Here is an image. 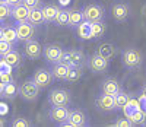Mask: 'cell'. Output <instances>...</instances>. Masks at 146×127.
I'll use <instances>...</instances> for the list:
<instances>
[{"label": "cell", "instance_id": "cell-10", "mask_svg": "<svg viewBox=\"0 0 146 127\" xmlns=\"http://www.w3.org/2000/svg\"><path fill=\"white\" fill-rule=\"evenodd\" d=\"M23 54L31 60H36L42 56V45L38 40L31 38V40L23 43Z\"/></svg>", "mask_w": 146, "mask_h": 127}, {"label": "cell", "instance_id": "cell-15", "mask_svg": "<svg viewBox=\"0 0 146 127\" xmlns=\"http://www.w3.org/2000/svg\"><path fill=\"white\" fill-rule=\"evenodd\" d=\"M73 32H75V37L80 41L92 40V27H91V22L88 21H83L76 28H73Z\"/></svg>", "mask_w": 146, "mask_h": 127}, {"label": "cell", "instance_id": "cell-12", "mask_svg": "<svg viewBox=\"0 0 146 127\" xmlns=\"http://www.w3.org/2000/svg\"><path fill=\"white\" fill-rule=\"evenodd\" d=\"M95 104H96V108L100 111H104V112H111V111H115V101H114V95H110V94H105V92H101L95 99Z\"/></svg>", "mask_w": 146, "mask_h": 127}, {"label": "cell", "instance_id": "cell-24", "mask_svg": "<svg viewBox=\"0 0 146 127\" xmlns=\"http://www.w3.org/2000/svg\"><path fill=\"white\" fill-rule=\"evenodd\" d=\"M83 21H85V18H83V10L82 9H70L69 10V27L72 29L76 28Z\"/></svg>", "mask_w": 146, "mask_h": 127}, {"label": "cell", "instance_id": "cell-20", "mask_svg": "<svg viewBox=\"0 0 146 127\" xmlns=\"http://www.w3.org/2000/svg\"><path fill=\"white\" fill-rule=\"evenodd\" d=\"M51 74L56 80H64L66 79V74L69 72V66L63 61H58V63H54L51 64Z\"/></svg>", "mask_w": 146, "mask_h": 127}, {"label": "cell", "instance_id": "cell-31", "mask_svg": "<svg viewBox=\"0 0 146 127\" xmlns=\"http://www.w3.org/2000/svg\"><path fill=\"white\" fill-rule=\"evenodd\" d=\"M10 13H12V7L9 5H3L0 3V25H5V22L10 18Z\"/></svg>", "mask_w": 146, "mask_h": 127}, {"label": "cell", "instance_id": "cell-27", "mask_svg": "<svg viewBox=\"0 0 146 127\" xmlns=\"http://www.w3.org/2000/svg\"><path fill=\"white\" fill-rule=\"evenodd\" d=\"M28 22H31L34 27H41V25L45 22V21H44V15H42L41 7H38V9H31V10H29Z\"/></svg>", "mask_w": 146, "mask_h": 127}, {"label": "cell", "instance_id": "cell-2", "mask_svg": "<svg viewBox=\"0 0 146 127\" xmlns=\"http://www.w3.org/2000/svg\"><path fill=\"white\" fill-rule=\"evenodd\" d=\"M83 18L85 21L88 22H101V21H105L107 18V12L105 9L98 5V3H89V5H85L83 6Z\"/></svg>", "mask_w": 146, "mask_h": 127}, {"label": "cell", "instance_id": "cell-39", "mask_svg": "<svg viewBox=\"0 0 146 127\" xmlns=\"http://www.w3.org/2000/svg\"><path fill=\"white\" fill-rule=\"evenodd\" d=\"M22 3H23V0H7V5H9L10 7H15V6L22 5Z\"/></svg>", "mask_w": 146, "mask_h": 127}, {"label": "cell", "instance_id": "cell-41", "mask_svg": "<svg viewBox=\"0 0 146 127\" xmlns=\"http://www.w3.org/2000/svg\"><path fill=\"white\" fill-rule=\"evenodd\" d=\"M3 40V25H0V41Z\"/></svg>", "mask_w": 146, "mask_h": 127}, {"label": "cell", "instance_id": "cell-26", "mask_svg": "<svg viewBox=\"0 0 146 127\" xmlns=\"http://www.w3.org/2000/svg\"><path fill=\"white\" fill-rule=\"evenodd\" d=\"M53 23L56 25V27H60V28L69 27V10L66 7H60Z\"/></svg>", "mask_w": 146, "mask_h": 127}, {"label": "cell", "instance_id": "cell-14", "mask_svg": "<svg viewBox=\"0 0 146 127\" xmlns=\"http://www.w3.org/2000/svg\"><path fill=\"white\" fill-rule=\"evenodd\" d=\"M48 117L54 124L62 126L63 123H66L69 120V110L67 107H57V105H51L50 111H48Z\"/></svg>", "mask_w": 146, "mask_h": 127}, {"label": "cell", "instance_id": "cell-38", "mask_svg": "<svg viewBox=\"0 0 146 127\" xmlns=\"http://www.w3.org/2000/svg\"><path fill=\"white\" fill-rule=\"evenodd\" d=\"M139 99H140V102H142L143 110L146 111V83L140 88V95H139Z\"/></svg>", "mask_w": 146, "mask_h": 127}, {"label": "cell", "instance_id": "cell-36", "mask_svg": "<svg viewBox=\"0 0 146 127\" xmlns=\"http://www.w3.org/2000/svg\"><path fill=\"white\" fill-rule=\"evenodd\" d=\"M113 126H117V127H130V126H133V124H131V121L126 117V118H118L117 121L113 123Z\"/></svg>", "mask_w": 146, "mask_h": 127}, {"label": "cell", "instance_id": "cell-17", "mask_svg": "<svg viewBox=\"0 0 146 127\" xmlns=\"http://www.w3.org/2000/svg\"><path fill=\"white\" fill-rule=\"evenodd\" d=\"M28 15H29V9L22 3V5H18L15 7H12L10 18L13 19L15 23H18V22H27L28 21Z\"/></svg>", "mask_w": 146, "mask_h": 127}, {"label": "cell", "instance_id": "cell-3", "mask_svg": "<svg viewBox=\"0 0 146 127\" xmlns=\"http://www.w3.org/2000/svg\"><path fill=\"white\" fill-rule=\"evenodd\" d=\"M48 104L57 107H67L72 101V95L64 88H56L48 92Z\"/></svg>", "mask_w": 146, "mask_h": 127}, {"label": "cell", "instance_id": "cell-29", "mask_svg": "<svg viewBox=\"0 0 146 127\" xmlns=\"http://www.w3.org/2000/svg\"><path fill=\"white\" fill-rule=\"evenodd\" d=\"M129 99H130V95L126 94L124 91H120L118 94L114 95V101H115V111H120V110H123L127 102H129Z\"/></svg>", "mask_w": 146, "mask_h": 127}, {"label": "cell", "instance_id": "cell-33", "mask_svg": "<svg viewBox=\"0 0 146 127\" xmlns=\"http://www.w3.org/2000/svg\"><path fill=\"white\" fill-rule=\"evenodd\" d=\"M13 48H15L13 44H10V43L2 40V41H0V57H3L5 54H7L10 50H13Z\"/></svg>", "mask_w": 146, "mask_h": 127}, {"label": "cell", "instance_id": "cell-4", "mask_svg": "<svg viewBox=\"0 0 146 127\" xmlns=\"http://www.w3.org/2000/svg\"><path fill=\"white\" fill-rule=\"evenodd\" d=\"M86 60H88V57H86V54H85L82 50L73 48V50H70V51H64V54H63V57H62L60 61L66 63L69 67H72V66L83 67L85 64H86Z\"/></svg>", "mask_w": 146, "mask_h": 127}, {"label": "cell", "instance_id": "cell-13", "mask_svg": "<svg viewBox=\"0 0 146 127\" xmlns=\"http://www.w3.org/2000/svg\"><path fill=\"white\" fill-rule=\"evenodd\" d=\"M15 28H16V32H18L19 41H22V43H25V41H28V40L35 37V27L28 21L15 23Z\"/></svg>", "mask_w": 146, "mask_h": 127}, {"label": "cell", "instance_id": "cell-1", "mask_svg": "<svg viewBox=\"0 0 146 127\" xmlns=\"http://www.w3.org/2000/svg\"><path fill=\"white\" fill-rule=\"evenodd\" d=\"M121 63L126 70L129 72H135L140 69L142 63H143V56L135 47H127L121 50Z\"/></svg>", "mask_w": 146, "mask_h": 127}, {"label": "cell", "instance_id": "cell-34", "mask_svg": "<svg viewBox=\"0 0 146 127\" xmlns=\"http://www.w3.org/2000/svg\"><path fill=\"white\" fill-rule=\"evenodd\" d=\"M23 5H25L29 10L31 9H38L42 6V0H23Z\"/></svg>", "mask_w": 146, "mask_h": 127}, {"label": "cell", "instance_id": "cell-16", "mask_svg": "<svg viewBox=\"0 0 146 127\" xmlns=\"http://www.w3.org/2000/svg\"><path fill=\"white\" fill-rule=\"evenodd\" d=\"M120 91H123V85L120 83V80L114 78H107L101 82V92L110 94V95H115Z\"/></svg>", "mask_w": 146, "mask_h": 127}, {"label": "cell", "instance_id": "cell-40", "mask_svg": "<svg viewBox=\"0 0 146 127\" xmlns=\"http://www.w3.org/2000/svg\"><path fill=\"white\" fill-rule=\"evenodd\" d=\"M58 3H60V6H62V7H66L70 3V0H58Z\"/></svg>", "mask_w": 146, "mask_h": 127}, {"label": "cell", "instance_id": "cell-25", "mask_svg": "<svg viewBox=\"0 0 146 127\" xmlns=\"http://www.w3.org/2000/svg\"><path fill=\"white\" fill-rule=\"evenodd\" d=\"M92 27V40H101V38L105 37V32H107V25H105V21H101V22H92L91 23Z\"/></svg>", "mask_w": 146, "mask_h": 127}, {"label": "cell", "instance_id": "cell-37", "mask_svg": "<svg viewBox=\"0 0 146 127\" xmlns=\"http://www.w3.org/2000/svg\"><path fill=\"white\" fill-rule=\"evenodd\" d=\"M13 70V67L9 66L7 63L3 60V57H0V74L2 73H7V72H12Z\"/></svg>", "mask_w": 146, "mask_h": 127}, {"label": "cell", "instance_id": "cell-30", "mask_svg": "<svg viewBox=\"0 0 146 127\" xmlns=\"http://www.w3.org/2000/svg\"><path fill=\"white\" fill-rule=\"evenodd\" d=\"M82 76V67H78V66H72L69 67V72L66 74V82L69 83H73V82H78L79 78Z\"/></svg>", "mask_w": 146, "mask_h": 127}, {"label": "cell", "instance_id": "cell-8", "mask_svg": "<svg viewBox=\"0 0 146 127\" xmlns=\"http://www.w3.org/2000/svg\"><path fill=\"white\" fill-rule=\"evenodd\" d=\"M110 13L115 22H126L130 16V6L126 2H114L110 9Z\"/></svg>", "mask_w": 146, "mask_h": 127}, {"label": "cell", "instance_id": "cell-42", "mask_svg": "<svg viewBox=\"0 0 146 127\" xmlns=\"http://www.w3.org/2000/svg\"><path fill=\"white\" fill-rule=\"evenodd\" d=\"M3 86H5V85H3L2 82H0V98L3 96Z\"/></svg>", "mask_w": 146, "mask_h": 127}, {"label": "cell", "instance_id": "cell-7", "mask_svg": "<svg viewBox=\"0 0 146 127\" xmlns=\"http://www.w3.org/2000/svg\"><path fill=\"white\" fill-rule=\"evenodd\" d=\"M86 66L88 69L92 72V73H96V74H101V73H105L110 67V60L100 56V54H96L94 53L92 56L88 57L86 60Z\"/></svg>", "mask_w": 146, "mask_h": 127}, {"label": "cell", "instance_id": "cell-18", "mask_svg": "<svg viewBox=\"0 0 146 127\" xmlns=\"http://www.w3.org/2000/svg\"><path fill=\"white\" fill-rule=\"evenodd\" d=\"M58 5L56 3H45L41 6V10H42V15H44V21L45 23H53L54 22V18L58 12Z\"/></svg>", "mask_w": 146, "mask_h": 127}, {"label": "cell", "instance_id": "cell-5", "mask_svg": "<svg viewBox=\"0 0 146 127\" xmlns=\"http://www.w3.org/2000/svg\"><path fill=\"white\" fill-rule=\"evenodd\" d=\"M64 54V50L60 44H56V43H48L42 47V56L45 59V61L48 64H54V63H58L62 60Z\"/></svg>", "mask_w": 146, "mask_h": 127}, {"label": "cell", "instance_id": "cell-6", "mask_svg": "<svg viewBox=\"0 0 146 127\" xmlns=\"http://www.w3.org/2000/svg\"><path fill=\"white\" fill-rule=\"evenodd\" d=\"M40 89H41V88L34 82L32 78H31V79H27L25 82L21 83V86H19V96H21L23 101H28V102H31V101H35L36 98H38Z\"/></svg>", "mask_w": 146, "mask_h": 127}, {"label": "cell", "instance_id": "cell-44", "mask_svg": "<svg viewBox=\"0 0 146 127\" xmlns=\"http://www.w3.org/2000/svg\"><path fill=\"white\" fill-rule=\"evenodd\" d=\"M0 3H3V5L6 3V5H7V0H0Z\"/></svg>", "mask_w": 146, "mask_h": 127}, {"label": "cell", "instance_id": "cell-32", "mask_svg": "<svg viewBox=\"0 0 146 127\" xmlns=\"http://www.w3.org/2000/svg\"><path fill=\"white\" fill-rule=\"evenodd\" d=\"M10 126L12 127H31L32 123L28 118H25V117H16L13 121L10 123Z\"/></svg>", "mask_w": 146, "mask_h": 127}, {"label": "cell", "instance_id": "cell-43", "mask_svg": "<svg viewBox=\"0 0 146 127\" xmlns=\"http://www.w3.org/2000/svg\"><path fill=\"white\" fill-rule=\"evenodd\" d=\"M3 126H6V121H5L2 117H0V127H3Z\"/></svg>", "mask_w": 146, "mask_h": 127}, {"label": "cell", "instance_id": "cell-23", "mask_svg": "<svg viewBox=\"0 0 146 127\" xmlns=\"http://www.w3.org/2000/svg\"><path fill=\"white\" fill-rule=\"evenodd\" d=\"M3 40L16 45L19 43V38H18V32L15 25H3Z\"/></svg>", "mask_w": 146, "mask_h": 127}, {"label": "cell", "instance_id": "cell-28", "mask_svg": "<svg viewBox=\"0 0 146 127\" xmlns=\"http://www.w3.org/2000/svg\"><path fill=\"white\" fill-rule=\"evenodd\" d=\"M19 95V86L15 83V82H12V83H6L3 86V96L5 99H15L16 96Z\"/></svg>", "mask_w": 146, "mask_h": 127}, {"label": "cell", "instance_id": "cell-21", "mask_svg": "<svg viewBox=\"0 0 146 127\" xmlns=\"http://www.w3.org/2000/svg\"><path fill=\"white\" fill-rule=\"evenodd\" d=\"M126 117L131 121L133 126H143V124H146V111L143 108H139V110L127 112Z\"/></svg>", "mask_w": 146, "mask_h": 127}, {"label": "cell", "instance_id": "cell-19", "mask_svg": "<svg viewBox=\"0 0 146 127\" xmlns=\"http://www.w3.org/2000/svg\"><path fill=\"white\" fill-rule=\"evenodd\" d=\"M95 53L105 57V59H108V60H111L117 54V47L114 44H111V43H102V44H100L98 47H96Z\"/></svg>", "mask_w": 146, "mask_h": 127}, {"label": "cell", "instance_id": "cell-11", "mask_svg": "<svg viewBox=\"0 0 146 127\" xmlns=\"http://www.w3.org/2000/svg\"><path fill=\"white\" fill-rule=\"evenodd\" d=\"M69 121L73 127H88L89 117L88 114L80 108H72L69 110Z\"/></svg>", "mask_w": 146, "mask_h": 127}, {"label": "cell", "instance_id": "cell-22", "mask_svg": "<svg viewBox=\"0 0 146 127\" xmlns=\"http://www.w3.org/2000/svg\"><path fill=\"white\" fill-rule=\"evenodd\" d=\"M3 60L7 63L9 66H12L13 69H16V67H19V66L22 64V54L18 51L16 48H13V50H10L7 54L3 56Z\"/></svg>", "mask_w": 146, "mask_h": 127}, {"label": "cell", "instance_id": "cell-35", "mask_svg": "<svg viewBox=\"0 0 146 127\" xmlns=\"http://www.w3.org/2000/svg\"><path fill=\"white\" fill-rule=\"evenodd\" d=\"M0 82H2L3 85L15 82V79H13V74H12V72H7V73H2V74H0Z\"/></svg>", "mask_w": 146, "mask_h": 127}, {"label": "cell", "instance_id": "cell-9", "mask_svg": "<svg viewBox=\"0 0 146 127\" xmlns=\"http://www.w3.org/2000/svg\"><path fill=\"white\" fill-rule=\"evenodd\" d=\"M32 79L34 82L38 85L41 89H47L48 86H50L53 83V74H51V70H48L45 67H40V69H36L32 74Z\"/></svg>", "mask_w": 146, "mask_h": 127}]
</instances>
